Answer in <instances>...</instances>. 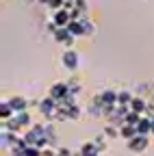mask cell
Wrapping results in <instances>:
<instances>
[{"mask_svg": "<svg viewBox=\"0 0 154 156\" xmlns=\"http://www.w3.org/2000/svg\"><path fill=\"white\" fill-rule=\"evenodd\" d=\"M37 106H39V111L44 113L46 119H59V111H61V108H59V104H56L50 95H46Z\"/></svg>", "mask_w": 154, "mask_h": 156, "instance_id": "1", "label": "cell"}, {"mask_svg": "<svg viewBox=\"0 0 154 156\" xmlns=\"http://www.w3.org/2000/svg\"><path fill=\"white\" fill-rule=\"evenodd\" d=\"M48 95L52 98L54 102H61V100H65V98L70 95L67 83H56V85H52V87H50V91H48Z\"/></svg>", "mask_w": 154, "mask_h": 156, "instance_id": "2", "label": "cell"}, {"mask_svg": "<svg viewBox=\"0 0 154 156\" xmlns=\"http://www.w3.org/2000/svg\"><path fill=\"white\" fill-rule=\"evenodd\" d=\"M145 147H148V134H137L134 139L128 141V150H130L132 154H139V152H143Z\"/></svg>", "mask_w": 154, "mask_h": 156, "instance_id": "3", "label": "cell"}, {"mask_svg": "<svg viewBox=\"0 0 154 156\" xmlns=\"http://www.w3.org/2000/svg\"><path fill=\"white\" fill-rule=\"evenodd\" d=\"M72 22V13L67 9H59V11H52V24L54 26H67Z\"/></svg>", "mask_w": 154, "mask_h": 156, "instance_id": "4", "label": "cell"}, {"mask_svg": "<svg viewBox=\"0 0 154 156\" xmlns=\"http://www.w3.org/2000/svg\"><path fill=\"white\" fill-rule=\"evenodd\" d=\"M61 63H63V67H65V69L74 72L76 67H78V54H76L74 50H65V52H63V56H61Z\"/></svg>", "mask_w": 154, "mask_h": 156, "instance_id": "5", "label": "cell"}, {"mask_svg": "<svg viewBox=\"0 0 154 156\" xmlns=\"http://www.w3.org/2000/svg\"><path fill=\"white\" fill-rule=\"evenodd\" d=\"M7 100H9V104H11V108L15 113H22V111L30 108V102L26 100V98H22V95H11V98H7Z\"/></svg>", "mask_w": 154, "mask_h": 156, "instance_id": "6", "label": "cell"}, {"mask_svg": "<svg viewBox=\"0 0 154 156\" xmlns=\"http://www.w3.org/2000/svg\"><path fill=\"white\" fill-rule=\"evenodd\" d=\"M139 132H137V128L134 126H128V124H122L120 126V136L122 139H126V141H130V139H134Z\"/></svg>", "mask_w": 154, "mask_h": 156, "instance_id": "7", "label": "cell"}, {"mask_svg": "<svg viewBox=\"0 0 154 156\" xmlns=\"http://www.w3.org/2000/svg\"><path fill=\"white\" fill-rule=\"evenodd\" d=\"M13 115H15V111L11 108L9 100H2V104H0V119H2V122H9Z\"/></svg>", "mask_w": 154, "mask_h": 156, "instance_id": "8", "label": "cell"}, {"mask_svg": "<svg viewBox=\"0 0 154 156\" xmlns=\"http://www.w3.org/2000/svg\"><path fill=\"white\" fill-rule=\"evenodd\" d=\"M132 98H134V93H130V91H117V104H124V106H130V102H132Z\"/></svg>", "mask_w": 154, "mask_h": 156, "instance_id": "9", "label": "cell"}, {"mask_svg": "<svg viewBox=\"0 0 154 156\" xmlns=\"http://www.w3.org/2000/svg\"><path fill=\"white\" fill-rule=\"evenodd\" d=\"M137 132H139V134H150V132H152V126H150V117H145V115L141 117V122L137 124Z\"/></svg>", "mask_w": 154, "mask_h": 156, "instance_id": "10", "label": "cell"}, {"mask_svg": "<svg viewBox=\"0 0 154 156\" xmlns=\"http://www.w3.org/2000/svg\"><path fill=\"white\" fill-rule=\"evenodd\" d=\"M65 83H67L70 93H74V95L81 93V80H78V78H70V80H65Z\"/></svg>", "mask_w": 154, "mask_h": 156, "instance_id": "11", "label": "cell"}, {"mask_svg": "<svg viewBox=\"0 0 154 156\" xmlns=\"http://www.w3.org/2000/svg\"><path fill=\"white\" fill-rule=\"evenodd\" d=\"M104 134L109 136V139H117V136H120V126H115V124H106Z\"/></svg>", "mask_w": 154, "mask_h": 156, "instance_id": "12", "label": "cell"}, {"mask_svg": "<svg viewBox=\"0 0 154 156\" xmlns=\"http://www.w3.org/2000/svg\"><path fill=\"white\" fill-rule=\"evenodd\" d=\"M93 143L98 145V150H100V152H106V139H104V134H102V136H98V139H93Z\"/></svg>", "mask_w": 154, "mask_h": 156, "instance_id": "13", "label": "cell"}, {"mask_svg": "<svg viewBox=\"0 0 154 156\" xmlns=\"http://www.w3.org/2000/svg\"><path fill=\"white\" fill-rule=\"evenodd\" d=\"M150 126H152V134H154V117H150Z\"/></svg>", "mask_w": 154, "mask_h": 156, "instance_id": "14", "label": "cell"}]
</instances>
